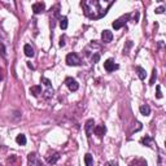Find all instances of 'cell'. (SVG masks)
I'll return each instance as SVG.
<instances>
[{
	"mask_svg": "<svg viewBox=\"0 0 166 166\" xmlns=\"http://www.w3.org/2000/svg\"><path fill=\"white\" fill-rule=\"evenodd\" d=\"M156 77H157V71H156V69H153V73H152V78H150V81H149V84H155Z\"/></svg>",
	"mask_w": 166,
	"mask_h": 166,
	"instance_id": "obj_21",
	"label": "cell"
},
{
	"mask_svg": "<svg viewBox=\"0 0 166 166\" xmlns=\"http://www.w3.org/2000/svg\"><path fill=\"white\" fill-rule=\"evenodd\" d=\"M135 70H136V73H138V75H139V78H140L141 81L146 79L147 73H146V70H144V69L141 68V66H136V68H135Z\"/></svg>",
	"mask_w": 166,
	"mask_h": 166,
	"instance_id": "obj_15",
	"label": "cell"
},
{
	"mask_svg": "<svg viewBox=\"0 0 166 166\" xmlns=\"http://www.w3.org/2000/svg\"><path fill=\"white\" fill-rule=\"evenodd\" d=\"M155 12H156L157 14H161V13H164V12H165V8H164V7H158Z\"/></svg>",
	"mask_w": 166,
	"mask_h": 166,
	"instance_id": "obj_26",
	"label": "cell"
},
{
	"mask_svg": "<svg viewBox=\"0 0 166 166\" xmlns=\"http://www.w3.org/2000/svg\"><path fill=\"white\" fill-rule=\"evenodd\" d=\"M129 18H130V14H126V16H123V17H121V18H118L117 21H114L113 22L114 30H118V29L122 28V26H125V23L129 21Z\"/></svg>",
	"mask_w": 166,
	"mask_h": 166,
	"instance_id": "obj_4",
	"label": "cell"
},
{
	"mask_svg": "<svg viewBox=\"0 0 166 166\" xmlns=\"http://www.w3.org/2000/svg\"><path fill=\"white\" fill-rule=\"evenodd\" d=\"M23 52H25V55L28 57H34V55H35L34 48L30 46V44H25V47H23Z\"/></svg>",
	"mask_w": 166,
	"mask_h": 166,
	"instance_id": "obj_12",
	"label": "cell"
},
{
	"mask_svg": "<svg viewBox=\"0 0 166 166\" xmlns=\"http://www.w3.org/2000/svg\"><path fill=\"white\" fill-rule=\"evenodd\" d=\"M0 52H1V55L4 56V57H7V51H5V47H4V44L0 42Z\"/></svg>",
	"mask_w": 166,
	"mask_h": 166,
	"instance_id": "obj_23",
	"label": "cell"
},
{
	"mask_svg": "<svg viewBox=\"0 0 166 166\" xmlns=\"http://www.w3.org/2000/svg\"><path fill=\"white\" fill-rule=\"evenodd\" d=\"M44 9H46V4H44V3L39 1V3H34V4H32V11H34L35 14L42 13Z\"/></svg>",
	"mask_w": 166,
	"mask_h": 166,
	"instance_id": "obj_8",
	"label": "cell"
},
{
	"mask_svg": "<svg viewBox=\"0 0 166 166\" xmlns=\"http://www.w3.org/2000/svg\"><path fill=\"white\" fill-rule=\"evenodd\" d=\"M40 82L43 83V86H44V91H43L44 99H49L51 96L53 95V87H52V83H51V81H49V79H47L46 77H42V78H40Z\"/></svg>",
	"mask_w": 166,
	"mask_h": 166,
	"instance_id": "obj_2",
	"label": "cell"
},
{
	"mask_svg": "<svg viewBox=\"0 0 166 166\" xmlns=\"http://www.w3.org/2000/svg\"><path fill=\"white\" fill-rule=\"evenodd\" d=\"M112 39H113L112 31H109V30H104V31L101 32V40L104 42V43H110Z\"/></svg>",
	"mask_w": 166,
	"mask_h": 166,
	"instance_id": "obj_9",
	"label": "cell"
},
{
	"mask_svg": "<svg viewBox=\"0 0 166 166\" xmlns=\"http://www.w3.org/2000/svg\"><path fill=\"white\" fill-rule=\"evenodd\" d=\"M113 1H97V0H86L82 1V7L88 18L91 20H99L107 14V11Z\"/></svg>",
	"mask_w": 166,
	"mask_h": 166,
	"instance_id": "obj_1",
	"label": "cell"
},
{
	"mask_svg": "<svg viewBox=\"0 0 166 166\" xmlns=\"http://www.w3.org/2000/svg\"><path fill=\"white\" fill-rule=\"evenodd\" d=\"M66 64L70 65V66H78L82 64V60L79 59V56L77 53H69L66 56Z\"/></svg>",
	"mask_w": 166,
	"mask_h": 166,
	"instance_id": "obj_3",
	"label": "cell"
},
{
	"mask_svg": "<svg viewBox=\"0 0 166 166\" xmlns=\"http://www.w3.org/2000/svg\"><path fill=\"white\" fill-rule=\"evenodd\" d=\"M16 141H17V144H20V146H25L26 144V136L23 134H20V135H17V138H16Z\"/></svg>",
	"mask_w": 166,
	"mask_h": 166,
	"instance_id": "obj_17",
	"label": "cell"
},
{
	"mask_svg": "<svg viewBox=\"0 0 166 166\" xmlns=\"http://www.w3.org/2000/svg\"><path fill=\"white\" fill-rule=\"evenodd\" d=\"M60 28L62 30L68 29V18H66V17H61V18H60Z\"/></svg>",
	"mask_w": 166,
	"mask_h": 166,
	"instance_id": "obj_19",
	"label": "cell"
},
{
	"mask_svg": "<svg viewBox=\"0 0 166 166\" xmlns=\"http://www.w3.org/2000/svg\"><path fill=\"white\" fill-rule=\"evenodd\" d=\"M105 166H117V164L114 161H109V162H107V164H105Z\"/></svg>",
	"mask_w": 166,
	"mask_h": 166,
	"instance_id": "obj_28",
	"label": "cell"
},
{
	"mask_svg": "<svg viewBox=\"0 0 166 166\" xmlns=\"http://www.w3.org/2000/svg\"><path fill=\"white\" fill-rule=\"evenodd\" d=\"M59 160H60V153L59 152H52L47 156V162L49 165H55Z\"/></svg>",
	"mask_w": 166,
	"mask_h": 166,
	"instance_id": "obj_7",
	"label": "cell"
},
{
	"mask_svg": "<svg viewBox=\"0 0 166 166\" xmlns=\"http://www.w3.org/2000/svg\"><path fill=\"white\" fill-rule=\"evenodd\" d=\"M4 79V70L3 69H0V82Z\"/></svg>",
	"mask_w": 166,
	"mask_h": 166,
	"instance_id": "obj_29",
	"label": "cell"
},
{
	"mask_svg": "<svg viewBox=\"0 0 166 166\" xmlns=\"http://www.w3.org/2000/svg\"><path fill=\"white\" fill-rule=\"evenodd\" d=\"M28 162H29V166H35L38 164L37 161V153H30L29 157H28Z\"/></svg>",
	"mask_w": 166,
	"mask_h": 166,
	"instance_id": "obj_13",
	"label": "cell"
},
{
	"mask_svg": "<svg viewBox=\"0 0 166 166\" xmlns=\"http://www.w3.org/2000/svg\"><path fill=\"white\" fill-rule=\"evenodd\" d=\"M65 84L68 86V88L70 90V91H77L78 88H79V84H78V82L75 79H73V78L68 77L65 79Z\"/></svg>",
	"mask_w": 166,
	"mask_h": 166,
	"instance_id": "obj_5",
	"label": "cell"
},
{
	"mask_svg": "<svg viewBox=\"0 0 166 166\" xmlns=\"http://www.w3.org/2000/svg\"><path fill=\"white\" fill-rule=\"evenodd\" d=\"M84 162H86V166H92L93 165V158L90 153H87V155L84 156Z\"/></svg>",
	"mask_w": 166,
	"mask_h": 166,
	"instance_id": "obj_18",
	"label": "cell"
},
{
	"mask_svg": "<svg viewBox=\"0 0 166 166\" xmlns=\"http://www.w3.org/2000/svg\"><path fill=\"white\" fill-rule=\"evenodd\" d=\"M104 68H105V70H107V71H109V73H112V71L117 70V69H118L119 66L117 65L116 62H114V60L109 59V60H107V61L104 62Z\"/></svg>",
	"mask_w": 166,
	"mask_h": 166,
	"instance_id": "obj_6",
	"label": "cell"
},
{
	"mask_svg": "<svg viewBox=\"0 0 166 166\" xmlns=\"http://www.w3.org/2000/svg\"><path fill=\"white\" fill-rule=\"evenodd\" d=\"M157 99H161L162 97V93H161V87L160 86H157Z\"/></svg>",
	"mask_w": 166,
	"mask_h": 166,
	"instance_id": "obj_25",
	"label": "cell"
},
{
	"mask_svg": "<svg viewBox=\"0 0 166 166\" xmlns=\"http://www.w3.org/2000/svg\"><path fill=\"white\" fill-rule=\"evenodd\" d=\"M140 113L143 114V116H149L150 114V108H149V105H147V104H144V105H140Z\"/></svg>",
	"mask_w": 166,
	"mask_h": 166,
	"instance_id": "obj_16",
	"label": "cell"
},
{
	"mask_svg": "<svg viewBox=\"0 0 166 166\" xmlns=\"http://www.w3.org/2000/svg\"><path fill=\"white\" fill-rule=\"evenodd\" d=\"M93 125H95V122H93V119H88L86 123V134L87 136H91L92 131H93Z\"/></svg>",
	"mask_w": 166,
	"mask_h": 166,
	"instance_id": "obj_11",
	"label": "cell"
},
{
	"mask_svg": "<svg viewBox=\"0 0 166 166\" xmlns=\"http://www.w3.org/2000/svg\"><path fill=\"white\" fill-rule=\"evenodd\" d=\"M92 62H93V64H95V62H97L99 61V60H100V55H99V53L97 52H96V53H93V55H92Z\"/></svg>",
	"mask_w": 166,
	"mask_h": 166,
	"instance_id": "obj_22",
	"label": "cell"
},
{
	"mask_svg": "<svg viewBox=\"0 0 166 166\" xmlns=\"http://www.w3.org/2000/svg\"><path fill=\"white\" fill-rule=\"evenodd\" d=\"M30 93L32 96H39L42 93V87L40 86H31L30 87Z\"/></svg>",
	"mask_w": 166,
	"mask_h": 166,
	"instance_id": "obj_14",
	"label": "cell"
},
{
	"mask_svg": "<svg viewBox=\"0 0 166 166\" xmlns=\"http://www.w3.org/2000/svg\"><path fill=\"white\" fill-rule=\"evenodd\" d=\"M65 46V37H61L60 39V47H64Z\"/></svg>",
	"mask_w": 166,
	"mask_h": 166,
	"instance_id": "obj_27",
	"label": "cell"
},
{
	"mask_svg": "<svg viewBox=\"0 0 166 166\" xmlns=\"http://www.w3.org/2000/svg\"><path fill=\"white\" fill-rule=\"evenodd\" d=\"M131 46H132V42L131 40H127V44H126V48L123 49V52L127 53L129 52V48H131Z\"/></svg>",
	"mask_w": 166,
	"mask_h": 166,
	"instance_id": "obj_24",
	"label": "cell"
},
{
	"mask_svg": "<svg viewBox=\"0 0 166 166\" xmlns=\"http://www.w3.org/2000/svg\"><path fill=\"white\" fill-rule=\"evenodd\" d=\"M105 131H107V129H105L104 125H99V126H95V127H93V132H95V134L97 135L99 138L104 136Z\"/></svg>",
	"mask_w": 166,
	"mask_h": 166,
	"instance_id": "obj_10",
	"label": "cell"
},
{
	"mask_svg": "<svg viewBox=\"0 0 166 166\" xmlns=\"http://www.w3.org/2000/svg\"><path fill=\"white\" fill-rule=\"evenodd\" d=\"M150 143H152V138H150V136H146V138L141 139V144H143V146L150 147V146H152Z\"/></svg>",
	"mask_w": 166,
	"mask_h": 166,
	"instance_id": "obj_20",
	"label": "cell"
},
{
	"mask_svg": "<svg viewBox=\"0 0 166 166\" xmlns=\"http://www.w3.org/2000/svg\"><path fill=\"white\" fill-rule=\"evenodd\" d=\"M28 66H29V68H30V69H34V66H32L31 64H30V62H28Z\"/></svg>",
	"mask_w": 166,
	"mask_h": 166,
	"instance_id": "obj_30",
	"label": "cell"
}]
</instances>
